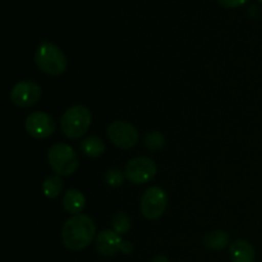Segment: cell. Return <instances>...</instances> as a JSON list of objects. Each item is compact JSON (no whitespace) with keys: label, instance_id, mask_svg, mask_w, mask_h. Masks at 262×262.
I'll return each instance as SVG.
<instances>
[{"label":"cell","instance_id":"cell-1","mask_svg":"<svg viewBox=\"0 0 262 262\" xmlns=\"http://www.w3.org/2000/svg\"><path fill=\"white\" fill-rule=\"evenodd\" d=\"M60 235L64 247L71 251H82L94 241L96 225L87 215H73L64 223Z\"/></svg>","mask_w":262,"mask_h":262},{"label":"cell","instance_id":"cell-2","mask_svg":"<svg viewBox=\"0 0 262 262\" xmlns=\"http://www.w3.org/2000/svg\"><path fill=\"white\" fill-rule=\"evenodd\" d=\"M35 63L41 72L49 76H60L67 69L66 54L50 41H41L35 53Z\"/></svg>","mask_w":262,"mask_h":262},{"label":"cell","instance_id":"cell-3","mask_svg":"<svg viewBox=\"0 0 262 262\" xmlns=\"http://www.w3.org/2000/svg\"><path fill=\"white\" fill-rule=\"evenodd\" d=\"M92 122L91 112L83 105H73L60 118V128L69 140H78L86 135Z\"/></svg>","mask_w":262,"mask_h":262},{"label":"cell","instance_id":"cell-4","mask_svg":"<svg viewBox=\"0 0 262 262\" xmlns=\"http://www.w3.org/2000/svg\"><path fill=\"white\" fill-rule=\"evenodd\" d=\"M48 160L54 173L60 177L72 176L79 166V159L74 148L63 142L55 143L49 148Z\"/></svg>","mask_w":262,"mask_h":262},{"label":"cell","instance_id":"cell-5","mask_svg":"<svg viewBox=\"0 0 262 262\" xmlns=\"http://www.w3.org/2000/svg\"><path fill=\"white\" fill-rule=\"evenodd\" d=\"M107 138L113 145L122 150H130L135 147L140 138L138 129L133 124L123 120H115L107 125Z\"/></svg>","mask_w":262,"mask_h":262},{"label":"cell","instance_id":"cell-6","mask_svg":"<svg viewBox=\"0 0 262 262\" xmlns=\"http://www.w3.org/2000/svg\"><path fill=\"white\" fill-rule=\"evenodd\" d=\"M168 206V196L160 187H150L141 197V212L148 220H156L163 216Z\"/></svg>","mask_w":262,"mask_h":262},{"label":"cell","instance_id":"cell-7","mask_svg":"<svg viewBox=\"0 0 262 262\" xmlns=\"http://www.w3.org/2000/svg\"><path fill=\"white\" fill-rule=\"evenodd\" d=\"M42 96V90L38 83L30 79L19 81L10 90L9 99L18 107H31L37 104Z\"/></svg>","mask_w":262,"mask_h":262},{"label":"cell","instance_id":"cell-8","mask_svg":"<svg viewBox=\"0 0 262 262\" xmlns=\"http://www.w3.org/2000/svg\"><path fill=\"white\" fill-rule=\"evenodd\" d=\"M156 164L152 159L146 156H138L132 159L125 165L124 176L130 183L133 184H145L150 182L156 176Z\"/></svg>","mask_w":262,"mask_h":262},{"label":"cell","instance_id":"cell-9","mask_svg":"<svg viewBox=\"0 0 262 262\" xmlns=\"http://www.w3.org/2000/svg\"><path fill=\"white\" fill-rule=\"evenodd\" d=\"M26 132L36 140H45L55 130L53 117L45 112H33L27 115L25 123Z\"/></svg>","mask_w":262,"mask_h":262},{"label":"cell","instance_id":"cell-10","mask_svg":"<svg viewBox=\"0 0 262 262\" xmlns=\"http://www.w3.org/2000/svg\"><path fill=\"white\" fill-rule=\"evenodd\" d=\"M122 242V237L113 229L101 230L96 237V250L101 256L113 257L118 252H120Z\"/></svg>","mask_w":262,"mask_h":262},{"label":"cell","instance_id":"cell-11","mask_svg":"<svg viewBox=\"0 0 262 262\" xmlns=\"http://www.w3.org/2000/svg\"><path fill=\"white\" fill-rule=\"evenodd\" d=\"M229 255L232 262H255L256 252L253 246L245 239H238L230 245Z\"/></svg>","mask_w":262,"mask_h":262},{"label":"cell","instance_id":"cell-12","mask_svg":"<svg viewBox=\"0 0 262 262\" xmlns=\"http://www.w3.org/2000/svg\"><path fill=\"white\" fill-rule=\"evenodd\" d=\"M61 204H63L64 210L67 212L73 215H79L83 211L84 207H86V197L78 189H69V191L64 193Z\"/></svg>","mask_w":262,"mask_h":262},{"label":"cell","instance_id":"cell-13","mask_svg":"<svg viewBox=\"0 0 262 262\" xmlns=\"http://www.w3.org/2000/svg\"><path fill=\"white\" fill-rule=\"evenodd\" d=\"M230 237L225 230H211L204 235V246L211 251H222L229 245Z\"/></svg>","mask_w":262,"mask_h":262},{"label":"cell","instance_id":"cell-14","mask_svg":"<svg viewBox=\"0 0 262 262\" xmlns=\"http://www.w3.org/2000/svg\"><path fill=\"white\" fill-rule=\"evenodd\" d=\"M79 150L89 158H99L104 154L105 145L101 138L96 136H90L82 140V142L79 143Z\"/></svg>","mask_w":262,"mask_h":262},{"label":"cell","instance_id":"cell-15","mask_svg":"<svg viewBox=\"0 0 262 262\" xmlns=\"http://www.w3.org/2000/svg\"><path fill=\"white\" fill-rule=\"evenodd\" d=\"M64 188V183L61 181L60 176H51L43 181L42 183V193L48 199H56L61 193Z\"/></svg>","mask_w":262,"mask_h":262},{"label":"cell","instance_id":"cell-16","mask_svg":"<svg viewBox=\"0 0 262 262\" xmlns=\"http://www.w3.org/2000/svg\"><path fill=\"white\" fill-rule=\"evenodd\" d=\"M143 146L152 152L160 151L165 146V137L159 130H150L146 133L145 138H143Z\"/></svg>","mask_w":262,"mask_h":262},{"label":"cell","instance_id":"cell-17","mask_svg":"<svg viewBox=\"0 0 262 262\" xmlns=\"http://www.w3.org/2000/svg\"><path fill=\"white\" fill-rule=\"evenodd\" d=\"M112 225L113 230H114L115 233H118L119 235H122L129 232L130 227H132V223H130V217L128 216L125 212L119 211L113 216Z\"/></svg>","mask_w":262,"mask_h":262},{"label":"cell","instance_id":"cell-18","mask_svg":"<svg viewBox=\"0 0 262 262\" xmlns=\"http://www.w3.org/2000/svg\"><path fill=\"white\" fill-rule=\"evenodd\" d=\"M124 173H123L120 169L118 168H112L105 173L104 179L105 183L107 184L109 187H113V188H118L123 184L124 182Z\"/></svg>","mask_w":262,"mask_h":262},{"label":"cell","instance_id":"cell-19","mask_svg":"<svg viewBox=\"0 0 262 262\" xmlns=\"http://www.w3.org/2000/svg\"><path fill=\"white\" fill-rule=\"evenodd\" d=\"M222 7L225 8H238L245 5L248 0H217Z\"/></svg>","mask_w":262,"mask_h":262},{"label":"cell","instance_id":"cell-20","mask_svg":"<svg viewBox=\"0 0 262 262\" xmlns=\"http://www.w3.org/2000/svg\"><path fill=\"white\" fill-rule=\"evenodd\" d=\"M133 243L129 242V241H124L123 239L122 245H120V252H123L124 255H129L130 252L133 251Z\"/></svg>","mask_w":262,"mask_h":262},{"label":"cell","instance_id":"cell-21","mask_svg":"<svg viewBox=\"0 0 262 262\" xmlns=\"http://www.w3.org/2000/svg\"><path fill=\"white\" fill-rule=\"evenodd\" d=\"M151 262H169V260H168V257H166V256L158 255V256H155V257L152 258V261H151Z\"/></svg>","mask_w":262,"mask_h":262},{"label":"cell","instance_id":"cell-22","mask_svg":"<svg viewBox=\"0 0 262 262\" xmlns=\"http://www.w3.org/2000/svg\"><path fill=\"white\" fill-rule=\"evenodd\" d=\"M258 2H260V3H262V0H258Z\"/></svg>","mask_w":262,"mask_h":262}]
</instances>
